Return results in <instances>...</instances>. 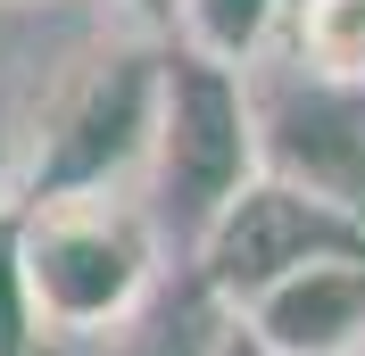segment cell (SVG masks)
Masks as SVG:
<instances>
[{
    "instance_id": "obj_1",
    "label": "cell",
    "mask_w": 365,
    "mask_h": 356,
    "mask_svg": "<svg viewBox=\"0 0 365 356\" xmlns=\"http://www.w3.org/2000/svg\"><path fill=\"white\" fill-rule=\"evenodd\" d=\"M17 266L42 315V340H91L116 332L125 315L150 307L166 282V232L141 199V182H100V191H25L9 207Z\"/></svg>"
},
{
    "instance_id": "obj_2",
    "label": "cell",
    "mask_w": 365,
    "mask_h": 356,
    "mask_svg": "<svg viewBox=\"0 0 365 356\" xmlns=\"http://www.w3.org/2000/svg\"><path fill=\"white\" fill-rule=\"evenodd\" d=\"M257 174V133H250V83L241 67L175 42L158 58V116H150V157H141V199L158 216L166 248L191 257L207 216Z\"/></svg>"
},
{
    "instance_id": "obj_3",
    "label": "cell",
    "mask_w": 365,
    "mask_h": 356,
    "mask_svg": "<svg viewBox=\"0 0 365 356\" xmlns=\"http://www.w3.org/2000/svg\"><path fill=\"white\" fill-rule=\"evenodd\" d=\"M158 42H100L67 67L50 91L42 125L25 133L17 199L25 191H100V182H141L150 157V116H158Z\"/></svg>"
},
{
    "instance_id": "obj_4",
    "label": "cell",
    "mask_w": 365,
    "mask_h": 356,
    "mask_svg": "<svg viewBox=\"0 0 365 356\" xmlns=\"http://www.w3.org/2000/svg\"><path fill=\"white\" fill-rule=\"evenodd\" d=\"M250 133H257V174H282L316 199L365 216V83L316 75L282 58H250Z\"/></svg>"
},
{
    "instance_id": "obj_5",
    "label": "cell",
    "mask_w": 365,
    "mask_h": 356,
    "mask_svg": "<svg viewBox=\"0 0 365 356\" xmlns=\"http://www.w3.org/2000/svg\"><path fill=\"white\" fill-rule=\"evenodd\" d=\"M341 248H365V216H349V207L316 199V191H299V182H282V174H250L216 216H207V232L191 241L182 266H191V282L232 315V307H250L266 282H282L291 266L341 257Z\"/></svg>"
},
{
    "instance_id": "obj_6",
    "label": "cell",
    "mask_w": 365,
    "mask_h": 356,
    "mask_svg": "<svg viewBox=\"0 0 365 356\" xmlns=\"http://www.w3.org/2000/svg\"><path fill=\"white\" fill-rule=\"evenodd\" d=\"M232 323L266 356H357L365 348V248L291 266L250 307H232Z\"/></svg>"
},
{
    "instance_id": "obj_7",
    "label": "cell",
    "mask_w": 365,
    "mask_h": 356,
    "mask_svg": "<svg viewBox=\"0 0 365 356\" xmlns=\"http://www.w3.org/2000/svg\"><path fill=\"white\" fill-rule=\"evenodd\" d=\"M225 323H232V315L216 307L200 282H191V290L158 282V290H150V307L125 315L116 332H91V340H42V348H75V356H216Z\"/></svg>"
},
{
    "instance_id": "obj_8",
    "label": "cell",
    "mask_w": 365,
    "mask_h": 356,
    "mask_svg": "<svg viewBox=\"0 0 365 356\" xmlns=\"http://www.w3.org/2000/svg\"><path fill=\"white\" fill-rule=\"evenodd\" d=\"M175 9H182V42L191 50L225 58V67H250V58H266L291 0H175Z\"/></svg>"
},
{
    "instance_id": "obj_9",
    "label": "cell",
    "mask_w": 365,
    "mask_h": 356,
    "mask_svg": "<svg viewBox=\"0 0 365 356\" xmlns=\"http://www.w3.org/2000/svg\"><path fill=\"white\" fill-rule=\"evenodd\" d=\"M291 58L316 75L365 83V0H299L291 9Z\"/></svg>"
},
{
    "instance_id": "obj_10",
    "label": "cell",
    "mask_w": 365,
    "mask_h": 356,
    "mask_svg": "<svg viewBox=\"0 0 365 356\" xmlns=\"http://www.w3.org/2000/svg\"><path fill=\"white\" fill-rule=\"evenodd\" d=\"M0 356H42V315H34V290H25L9 216H0Z\"/></svg>"
},
{
    "instance_id": "obj_11",
    "label": "cell",
    "mask_w": 365,
    "mask_h": 356,
    "mask_svg": "<svg viewBox=\"0 0 365 356\" xmlns=\"http://www.w3.org/2000/svg\"><path fill=\"white\" fill-rule=\"evenodd\" d=\"M17 166H25V125H17V100L0 83V216L17 207Z\"/></svg>"
},
{
    "instance_id": "obj_12",
    "label": "cell",
    "mask_w": 365,
    "mask_h": 356,
    "mask_svg": "<svg viewBox=\"0 0 365 356\" xmlns=\"http://www.w3.org/2000/svg\"><path fill=\"white\" fill-rule=\"evenodd\" d=\"M357 356H365V348H357Z\"/></svg>"
}]
</instances>
